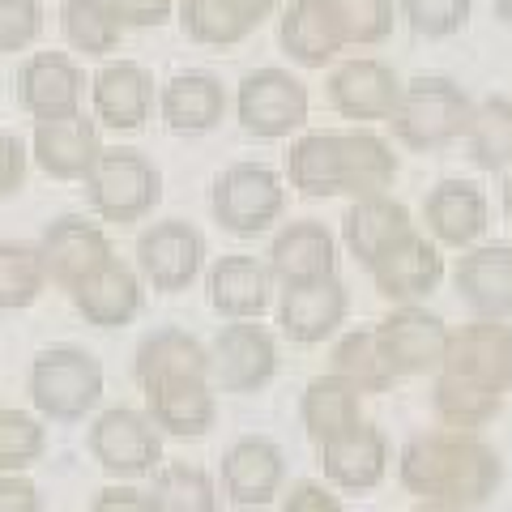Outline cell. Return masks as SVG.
<instances>
[{
  "mask_svg": "<svg viewBox=\"0 0 512 512\" xmlns=\"http://www.w3.org/2000/svg\"><path fill=\"white\" fill-rule=\"evenodd\" d=\"M512 389V329L500 320H474L466 329H448L444 359L431 384V406L457 427L474 431L495 419Z\"/></svg>",
  "mask_w": 512,
  "mask_h": 512,
  "instance_id": "cell-1",
  "label": "cell"
},
{
  "mask_svg": "<svg viewBox=\"0 0 512 512\" xmlns=\"http://www.w3.org/2000/svg\"><path fill=\"white\" fill-rule=\"evenodd\" d=\"M397 478L402 487L423 495L427 504L448 512H470L483 508L504 478V466L487 440L474 431L440 427L423 431V436L406 440L402 457H397Z\"/></svg>",
  "mask_w": 512,
  "mask_h": 512,
  "instance_id": "cell-2",
  "label": "cell"
},
{
  "mask_svg": "<svg viewBox=\"0 0 512 512\" xmlns=\"http://www.w3.org/2000/svg\"><path fill=\"white\" fill-rule=\"evenodd\" d=\"M286 175L291 188L303 197H384V188L397 175V154L389 141L367 133V128H346V133H308L286 154Z\"/></svg>",
  "mask_w": 512,
  "mask_h": 512,
  "instance_id": "cell-3",
  "label": "cell"
},
{
  "mask_svg": "<svg viewBox=\"0 0 512 512\" xmlns=\"http://www.w3.org/2000/svg\"><path fill=\"white\" fill-rule=\"evenodd\" d=\"M26 393L39 419L82 423L103 402V363L82 346H47L30 363Z\"/></svg>",
  "mask_w": 512,
  "mask_h": 512,
  "instance_id": "cell-4",
  "label": "cell"
},
{
  "mask_svg": "<svg viewBox=\"0 0 512 512\" xmlns=\"http://www.w3.org/2000/svg\"><path fill=\"white\" fill-rule=\"evenodd\" d=\"M86 201L103 222H141L158 201H163V171L141 150L128 146H103L86 171Z\"/></svg>",
  "mask_w": 512,
  "mask_h": 512,
  "instance_id": "cell-5",
  "label": "cell"
},
{
  "mask_svg": "<svg viewBox=\"0 0 512 512\" xmlns=\"http://www.w3.org/2000/svg\"><path fill=\"white\" fill-rule=\"evenodd\" d=\"M470 94L453 77H414L402 86V99L393 107V137L410 150H440L448 141L466 137L470 124Z\"/></svg>",
  "mask_w": 512,
  "mask_h": 512,
  "instance_id": "cell-6",
  "label": "cell"
},
{
  "mask_svg": "<svg viewBox=\"0 0 512 512\" xmlns=\"http://www.w3.org/2000/svg\"><path fill=\"white\" fill-rule=\"evenodd\" d=\"M214 218L222 231L239 239L269 231L286 210V188L282 175L265 163H235L214 180Z\"/></svg>",
  "mask_w": 512,
  "mask_h": 512,
  "instance_id": "cell-7",
  "label": "cell"
},
{
  "mask_svg": "<svg viewBox=\"0 0 512 512\" xmlns=\"http://www.w3.org/2000/svg\"><path fill=\"white\" fill-rule=\"evenodd\" d=\"M86 448H90V457L99 461V470L120 478V483L154 474L158 461H163L158 427L146 419V410H133V406L103 410L86 431Z\"/></svg>",
  "mask_w": 512,
  "mask_h": 512,
  "instance_id": "cell-8",
  "label": "cell"
},
{
  "mask_svg": "<svg viewBox=\"0 0 512 512\" xmlns=\"http://www.w3.org/2000/svg\"><path fill=\"white\" fill-rule=\"evenodd\" d=\"M308 107H312L308 86L286 69H256L239 82V94H235L239 124H244L248 137H261V141L291 137L295 128L308 124Z\"/></svg>",
  "mask_w": 512,
  "mask_h": 512,
  "instance_id": "cell-9",
  "label": "cell"
},
{
  "mask_svg": "<svg viewBox=\"0 0 512 512\" xmlns=\"http://www.w3.org/2000/svg\"><path fill=\"white\" fill-rule=\"evenodd\" d=\"M205 265V235L184 218H167L141 231L137 239V269L154 291L175 295L197 282Z\"/></svg>",
  "mask_w": 512,
  "mask_h": 512,
  "instance_id": "cell-10",
  "label": "cell"
},
{
  "mask_svg": "<svg viewBox=\"0 0 512 512\" xmlns=\"http://www.w3.org/2000/svg\"><path fill=\"white\" fill-rule=\"evenodd\" d=\"M210 376L222 393H256L278 376V342L252 320H235L218 333Z\"/></svg>",
  "mask_w": 512,
  "mask_h": 512,
  "instance_id": "cell-11",
  "label": "cell"
},
{
  "mask_svg": "<svg viewBox=\"0 0 512 512\" xmlns=\"http://www.w3.org/2000/svg\"><path fill=\"white\" fill-rule=\"evenodd\" d=\"M39 256H43V269H47V282L73 291L77 282H86L94 269L111 261V239L103 227L77 218V214H64L56 222H47L43 235H39Z\"/></svg>",
  "mask_w": 512,
  "mask_h": 512,
  "instance_id": "cell-12",
  "label": "cell"
},
{
  "mask_svg": "<svg viewBox=\"0 0 512 512\" xmlns=\"http://www.w3.org/2000/svg\"><path fill=\"white\" fill-rule=\"evenodd\" d=\"M376 338L397 376H423V372H436L444 359L448 325L436 312L419 308V303H402V308H393L376 325Z\"/></svg>",
  "mask_w": 512,
  "mask_h": 512,
  "instance_id": "cell-13",
  "label": "cell"
},
{
  "mask_svg": "<svg viewBox=\"0 0 512 512\" xmlns=\"http://www.w3.org/2000/svg\"><path fill=\"white\" fill-rule=\"evenodd\" d=\"M86 99V77L64 52H35L18 69V103L35 124L77 116Z\"/></svg>",
  "mask_w": 512,
  "mask_h": 512,
  "instance_id": "cell-14",
  "label": "cell"
},
{
  "mask_svg": "<svg viewBox=\"0 0 512 512\" xmlns=\"http://www.w3.org/2000/svg\"><path fill=\"white\" fill-rule=\"evenodd\" d=\"M325 94H329V107L338 111V116L367 124V120L393 116L397 99H402V82H397V73L384 60L355 56V60H342L338 69L329 73Z\"/></svg>",
  "mask_w": 512,
  "mask_h": 512,
  "instance_id": "cell-15",
  "label": "cell"
},
{
  "mask_svg": "<svg viewBox=\"0 0 512 512\" xmlns=\"http://www.w3.org/2000/svg\"><path fill=\"white\" fill-rule=\"evenodd\" d=\"M141 389H146V419L175 440H201L218 419V402L205 376H167Z\"/></svg>",
  "mask_w": 512,
  "mask_h": 512,
  "instance_id": "cell-16",
  "label": "cell"
},
{
  "mask_svg": "<svg viewBox=\"0 0 512 512\" xmlns=\"http://www.w3.org/2000/svg\"><path fill=\"white\" fill-rule=\"evenodd\" d=\"M350 312V295L338 278H316V282H295L282 291L278 303V325L295 346H320L325 338L342 329Z\"/></svg>",
  "mask_w": 512,
  "mask_h": 512,
  "instance_id": "cell-17",
  "label": "cell"
},
{
  "mask_svg": "<svg viewBox=\"0 0 512 512\" xmlns=\"http://www.w3.org/2000/svg\"><path fill=\"white\" fill-rule=\"evenodd\" d=\"M286 483V457L274 440L244 436L222 453V491L239 508H265Z\"/></svg>",
  "mask_w": 512,
  "mask_h": 512,
  "instance_id": "cell-18",
  "label": "cell"
},
{
  "mask_svg": "<svg viewBox=\"0 0 512 512\" xmlns=\"http://www.w3.org/2000/svg\"><path fill=\"white\" fill-rule=\"evenodd\" d=\"M90 107L99 128L116 133H137L154 111V77L133 60H111L94 73L90 82Z\"/></svg>",
  "mask_w": 512,
  "mask_h": 512,
  "instance_id": "cell-19",
  "label": "cell"
},
{
  "mask_svg": "<svg viewBox=\"0 0 512 512\" xmlns=\"http://www.w3.org/2000/svg\"><path fill=\"white\" fill-rule=\"evenodd\" d=\"M103 154V133L94 116H64V120H43L35 124L30 137V158L47 171L52 180H86L94 158Z\"/></svg>",
  "mask_w": 512,
  "mask_h": 512,
  "instance_id": "cell-20",
  "label": "cell"
},
{
  "mask_svg": "<svg viewBox=\"0 0 512 512\" xmlns=\"http://www.w3.org/2000/svg\"><path fill=\"white\" fill-rule=\"evenodd\" d=\"M444 278V256H440V244L427 239L419 231H406L397 244L380 256L372 265V282L384 299L393 303H414L431 295Z\"/></svg>",
  "mask_w": 512,
  "mask_h": 512,
  "instance_id": "cell-21",
  "label": "cell"
},
{
  "mask_svg": "<svg viewBox=\"0 0 512 512\" xmlns=\"http://www.w3.org/2000/svg\"><path fill=\"white\" fill-rule=\"evenodd\" d=\"M320 470L342 491H372L389 474V440L372 423H359L320 444Z\"/></svg>",
  "mask_w": 512,
  "mask_h": 512,
  "instance_id": "cell-22",
  "label": "cell"
},
{
  "mask_svg": "<svg viewBox=\"0 0 512 512\" xmlns=\"http://www.w3.org/2000/svg\"><path fill=\"white\" fill-rule=\"evenodd\" d=\"M69 295H73V308L82 312L86 325H94V329H120L128 320H137L141 299H146L137 269H128L116 256L94 269L86 282H77Z\"/></svg>",
  "mask_w": 512,
  "mask_h": 512,
  "instance_id": "cell-23",
  "label": "cell"
},
{
  "mask_svg": "<svg viewBox=\"0 0 512 512\" xmlns=\"http://www.w3.org/2000/svg\"><path fill=\"white\" fill-rule=\"evenodd\" d=\"M158 111H163V124L180 137H201L210 128L222 124L227 116V90L214 73H175L171 82L158 90Z\"/></svg>",
  "mask_w": 512,
  "mask_h": 512,
  "instance_id": "cell-24",
  "label": "cell"
},
{
  "mask_svg": "<svg viewBox=\"0 0 512 512\" xmlns=\"http://www.w3.org/2000/svg\"><path fill=\"white\" fill-rule=\"evenodd\" d=\"M333 269H338V244L312 218L282 227L269 244V278H278L282 286L333 278Z\"/></svg>",
  "mask_w": 512,
  "mask_h": 512,
  "instance_id": "cell-25",
  "label": "cell"
},
{
  "mask_svg": "<svg viewBox=\"0 0 512 512\" xmlns=\"http://www.w3.org/2000/svg\"><path fill=\"white\" fill-rule=\"evenodd\" d=\"M457 295L483 320H504L512 312V244L470 248L457 265Z\"/></svg>",
  "mask_w": 512,
  "mask_h": 512,
  "instance_id": "cell-26",
  "label": "cell"
},
{
  "mask_svg": "<svg viewBox=\"0 0 512 512\" xmlns=\"http://www.w3.org/2000/svg\"><path fill=\"white\" fill-rule=\"evenodd\" d=\"M427 231L444 248H470L487 231V197L466 180H444L427 192Z\"/></svg>",
  "mask_w": 512,
  "mask_h": 512,
  "instance_id": "cell-27",
  "label": "cell"
},
{
  "mask_svg": "<svg viewBox=\"0 0 512 512\" xmlns=\"http://www.w3.org/2000/svg\"><path fill=\"white\" fill-rule=\"evenodd\" d=\"M269 265H261L256 256H218L210 269V303L214 312L227 320H261L269 308Z\"/></svg>",
  "mask_w": 512,
  "mask_h": 512,
  "instance_id": "cell-28",
  "label": "cell"
},
{
  "mask_svg": "<svg viewBox=\"0 0 512 512\" xmlns=\"http://www.w3.org/2000/svg\"><path fill=\"white\" fill-rule=\"evenodd\" d=\"M406 231H414L410 227V210L402 201H393V197H363V201L350 205V214L342 222L346 248L363 269H372Z\"/></svg>",
  "mask_w": 512,
  "mask_h": 512,
  "instance_id": "cell-29",
  "label": "cell"
},
{
  "mask_svg": "<svg viewBox=\"0 0 512 512\" xmlns=\"http://www.w3.org/2000/svg\"><path fill=\"white\" fill-rule=\"evenodd\" d=\"M278 39H282V52L295 64H303V69H325L346 47L325 0H291V9L282 13Z\"/></svg>",
  "mask_w": 512,
  "mask_h": 512,
  "instance_id": "cell-30",
  "label": "cell"
},
{
  "mask_svg": "<svg viewBox=\"0 0 512 512\" xmlns=\"http://www.w3.org/2000/svg\"><path fill=\"white\" fill-rule=\"evenodd\" d=\"M299 419H303V427H308V436L316 444H325V440L342 436V431L363 423V393L350 380L333 376V372L316 376L308 389H303Z\"/></svg>",
  "mask_w": 512,
  "mask_h": 512,
  "instance_id": "cell-31",
  "label": "cell"
},
{
  "mask_svg": "<svg viewBox=\"0 0 512 512\" xmlns=\"http://www.w3.org/2000/svg\"><path fill=\"white\" fill-rule=\"evenodd\" d=\"M133 376H137V384L167 380V376H205L210 380V350L184 329H158L137 346Z\"/></svg>",
  "mask_w": 512,
  "mask_h": 512,
  "instance_id": "cell-32",
  "label": "cell"
},
{
  "mask_svg": "<svg viewBox=\"0 0 512 512\" xmlns=\"http://www.w3.org/2000/svg\"><path fill=\"white\" fill-rule=\"evenodd\" d=\"M180 26L201 47H235L261 22L252 18L244 0H180Z\"/></svg>",
  "mask_w": 512,
  "mask_h": 512,
  "instance_id": "cell-33",
  "label": "cell"
},
{
  "mask_svg": "<svg viewBox=\"0 0 512 512\" xmlns=\"http://www.w3.org/2000/svg\"><path fill=\"white\" fill-rule=\"evenodd\" d=\"M60 35L73 52L103 60L120 47L124 26L116 22L107 0H64L60 5Z\"/></svg>",
  "mask_w": 512,
  "mask_h": 512,
  "instance_id": "cell-34",
  "label": "cell"
},
{
  "mask_svg": "<svg viewBox=\"0 0 512 512\" xmlns=\"http://www.w3.org/2000/svg\"><path fill=\"white\" fill-rule=\"evenodd\" d=\"M333 376L350 380L359 393H384L397 380L389 355L380 350L376 329H355L333 346Z\"/></svg>",
  "mask_w": 512,
  "mask_h": 512,
  "instance_id": "cell-35",
  "label": "cell"
},
{
  "mask_svg": "<svg viewBox=\"0 0 512 512\" xmlns=\"http://www.w3.org/2000/svg\"><path fill=\"white\" fill-rule=\"evenodd\" d=\"M158 512H218L214 478L201 466L188 461H171V466L154 470V487L146 491Z\"/></svg>",
  "mask_w": 512,
  "mask_h": 512,
  "instance_id": "cell-36",
  "label": "cell"
},
{
  "mask_svg": "<svg viewBox=\"0 0 512 512\" xmlns=\"http://www.w3.org/2000/svg\"><path fill=\"white\" fill-rule=\"evenodd\" d=\"M47 291V269L35 244L0 239V312H22Z\"/></svg>",
  "mask_w": 512,
  "mask_h": 512,
  "instance_id": "cell-37",
  "label": "cell"
},
{
  "mask_svg": "<svg viewBox=\"0 0 512 512\" xmlns=\"http://www.w3.org/2000/svg\"><path fill=\"white\" fill-rule=\"evenodd\" d=\"M470 158L483 171H504L512 167V103L508 99H483L470 111L466 124Z\"/></svg>",
  "mask_w": 512,
  "mask_h": 512,
  "instance_id": "cell-38",
  "label": "cell"
},
{
  "mask_svg": "<svg viewBox=\"0 0 512 512\" xmlns=\"http://www.w3.org/2000/svg\"><path fill=\"white\" fill-rule=\"evenodd\" d=\"M47 453V427L39 414L0 406V474H26Z\"/></svg>",
  "mask_w": 512,
  "mask_h": 512,
  "instance_id": "cell-39",
  "label": "cell"
},
{
  "mask_svg": "<svg viewBox=\"0 0 512 512\" xmlns=\"http://www.w3.org/2000/svg\"><path fill=\"white\" fill-rule=\"evenodd\" d=\"M346 47H376L393 35V0H325Z\"/></svg>",
  "mask_w": 512,
  "mask_h": 512,
  "instance_id": "cell-40",
  "label": "cell"
},
{
  "mask_svg": "<svg viewBox=\"0 0 512 512\" xmlns=\"http://www.w3.org/2000/svg\"><path fill=\"white\" fill-rule=\"evenodd\" d=\"M397 5L410 30L423 39H448L470 22V0H397Z\"/></svg>",
  "mask_w": 512,
  "mask_h": 512,
  "instance_id": "cell-41",
  "label": "cell"
},
{
  "mask_svg": "<svg viewBox=\"0 0 512 512\" xmlns=\"http://www.w3.org/2000/svg\"><path fill=\"white\" fill-rule=\"evenodd\" d=\"M39 35H43L39 0H0V56L26 52Z\"/></svg>",
  "mask_w": 512,
  "mask_h": 512,
  "instance_id": "cell-42",
  "label": "cell"
},
{
  "mask_svg": "<svg viewBox=\"0 0 512 512\" xmlns=\"http://www.w3.org/2000/svg\"><path fill=\"white\" fill-rule=\"evenodd\" d=\"M26 167H30V150L22 146V137L0 128V197H13L26 184Z\"/></svg>",
  "mask_w": 512,
  "mask_h": 512,
  "instance_id": "cell-43",
  "label": "cell"
},
{
  "mask_svg": "<svg viewBox=\"0 0 512 512\" xmlns=\"http://www.w3.org/2000/svg\"><path fill=\"white\" fill-rule=\"evenodd\" d=\"M111 13H116V22L128 30H146V26H163L171 18L175 0H107Z\"/></svg>",
  "mask_w": 512,
  "mask_h": 512,
  "instance_id": "cell-44",
  "label": "cell"
},
{
  "mask_svg": "<svg viewBox=\"0 0 512 512\" xmlns=\"http://www.w3.org/2000/svg\"><path fill=\"white\" fill-rule=\"evenodd\" d=\"M282 512H346V508H342V500L325 483H312V478H303V483H295L291 491H286Z\"/></svg>",
  "mask_w": 512,
  "mask_h": 512,
  "instance_id": "cell-45",
  "label": "cell"
},
{
  "mask_svg": "<svg viewBox=\"0 0 512 512\" xmlns=\"http://www.w3.org/2000/svg\"><path fill=\"white\" fill-rule=\"evenodd\" d=\"M0 512H43L39 487L26 474H0Z\"/></svg>",
  "mask_w": 512,
  "mask_h": 512,
  "instance_id": "cell-46",
  "label": "cell"
},
{
  "mask_svg": "<svg viewBox=\"0 0 512 512\" xmlns=\"http://www.w3.org/2000/svg\"><path fill=\"white\" fill-rule=\"evenodd\" d=\"M90 512H158V508H154V500L146 491L116 483V487H103L99 495H94Z\"/></svg>",
  "mask_w": 512,
  "mask_h": 512,
  "instance_id": "cell-47",
  "label": "cell"
},
{
  "mask_svg": "<svg viewBox=\"0 0 512 512\" xmlns=\"http://www.w3.org/2000/svg\"><path fill=\"white\" fill-rule=\"evenodd\" d=\"M244 5L252 9V18H256V22H265L269 13H274V9L282 5V0H244Z\"/></svg>",
  "mask_w": 512,
  "mask_h": 512,
  "instance_id": "cell-48",
  "label": "cell"
},
{
  "mask_svg": "<svg viewBox=\"0 0 512 512\" xmlns=\"http://www.w3.org/2000/svg\"><path fill=\"white\" fill-rule=\"evenodd\" d=\"M495 18L512 30V0H495Z\"/></svg>",
  "mask_w": 512,
  "mask_h": 512,
  "instance_id": "cell-49",
  "label": "cell"
},
{
  "mask_svg": "<svg viewBox=\"0 0 512 512\" xmlns=\"http://www.w3.org/2000/svg\"><path fill=\"white\" fill-rule=\"evenodd\" d=\"M504 214L512 218V175H508V184H504Z\"/></svg>",
  "mask_w": 512,
  "mask_h": 512,
  "instance_id": "cell-50",
  "label": "cell"
},
{
  "mask_svg": "<svg viewBox=\"0 0 512 512\" xmlns=\"http://www.w3.org/2000/svg\"><path fill=\"white\" fill-rule=\"evenodd\" d=\"M414 512H448V508H436V504H423V508H414Z\"/></svg>",
  "mask_w": 512,
  "mask_h": 512,
  "instance_id": "cell-51",
  "label": "cell"
}]
</instances>
